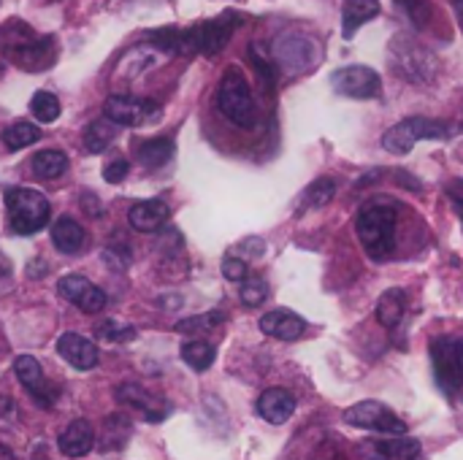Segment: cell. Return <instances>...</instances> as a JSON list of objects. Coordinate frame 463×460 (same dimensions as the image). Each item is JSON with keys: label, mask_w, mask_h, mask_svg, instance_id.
<instances>
[{"label": "cell", "mask_w": 463, "mask_h": 460, "mask_svg": "<svg viewBox=\"0 0 463 460\" xmlns=\"http://www.w3.org/2000/svg\"><path fill=\"white\" fill-rule=\"evenodd\" d=\"M342 420L353 428H364V431H377V434H385V437H402L407 434V423L393 415L385 404L380 401H361V404H353L350 409H345Z\"/></svg>", "instance_id": "9"}, {"label": "cell", "mask_w": 463, "mask_h": 460, "mask_svg": "<svg viewBox=\"0 0 463 460\" xmlns=\"http://www.w3.org/2000/svg\"><path fill=\"white\" fill-rule=\"evenodd\" d=\"M374 16H380V0H345V5H342V35L350 41Z\"/></svg>", "instance_id": "23"}, {"label": "cell", "mask_w": 463, "mask_h": 460, "mask_svg": "<svg viewBox=\"0 0 463 460\" xmlns=\"http://www.w3.org/2000/svg\"><path fill=\"white\" fill-rule=\"evenodd\" d=\"M103 260H106L114 271H125V268L130 266V252H128V249H119V252L103 249Z\"/></svg>", "instance_id": "40"}, {"label": "cell", "mask_w": 463, "mask_h": 460, "mask_svg": "<svg viewBox=\"0 0 463 460\" xmlns=\"http://www.w3.org/2000/svg\"><path fill=\"white\" fill-rule=\"evenodd\" d=\"M79 203H81V209H84L90 217H100V214H103V206L98 203V198H95L92 192H81V201H79Z\"/></svg>", "instance_id": "41"}, {"label": "cell", "mask_w": 463, "mask_h": 460, "mask_svg": "<svg viewBox=\"0 0 463 460\" xmlns=\"http://www.w3.org/2000/svg\"><path fill=\"white\" fill-rule=\"evenodd\" d=\"M60 445V453L65 458L79 460L84 458L92 447H95V428L90 420H73L57 439Z\"/></svg>", "instance_id": "21"}, {"label": "cell", "mask_w": 463, "mask_h": 460, "mask_svg": "<svg viewBox=\"0 0 463 460\" xmlns=\"http://www.w3.org/2000/svg\"><path fill=\"white\" fill-rule=\"evenodd\" d=\"M30 165H33V174L41 176V179H60L68 171L71 160L60 149H41L38 155H33Z\"/></svg>", "instance_id": "26"}, {"label": "cell", "mask_w": 463, "mask_h": 460, "mask_svg": "<svg viewBox=\"0 0 463 460\" xmlns=\"http://www.w3.org/2000/svg\"><path fill=\"white\" fill-rule=\"evenodd\" d=\"M364 455L369 460H418L420 458V442L393 437V439H372L364 442Z\"/></svg>", "instance_id": "17"}, {"label": "cell", "mask_w": 463, "mask_h": 460, "mask_svg": "<svg viewBox=\"0 0 463 460\" xmlns=\"http://www.w3.org/2000/svg\"><path fill=\"white\" fill-rule=\"evenodd\" d=\"M260 331L271 339H279V342H296L304 336L307 331V323L304 317H298L296 312H288V309H274L269 314L260 317Z\"/></svg>", "instance_id": "20"}, {"label": "cell", "mask_w": 463, "mask_h": 460, "mask_svg": "<svg viewBox=\"0 0 463 460\" xmlns=\"http://www.w3.org/2000/svg\"><path fill=\"white\" fill-rule=\"evenodd\" d=\"M130 439V420L125 415H109L103 420V434H100V450H122L125 442Z\"/></svg>", "instance_id": "27"}, {"label": "cell", "mask_w": 463, "mask_h": 460, "mask_svg": "<svg viewBox=\"0 0 463 460\" xmlns=\"http://www.w3.org/2000/svg\"><path fill=\"white\" fill-rule=\"evenodd\" d=\"M128 171H130V163L122 160V157H117V160H111V163L103 168V179H106L109 184H119V182L128 176Z\"/></svg>", "instance_id": "39"}, {"label": "cell", "mask_w": 463, "mask_h": 460, "mask_svg": "<svg viewBox=\"0 0 463 460\" xmlns=\"http://www.w3.org/2000/svg\"><path fill=\"white\" fill-rule=\"evenodd\" d=\"M14 374H16V380L22 382V388L38 401V407H43V409H52V407H54V401H57V388H54L52 382H46L43 369H41V363H38L33 355H19V358L14 361Z\"/></svg>", "instance_id": "14"}, {"label": "cell", "mask_w": 463, "mask_h": 460, "mask_svg": "<svg viewBox=\"0 0 463 460\" xmlns=\"http://www.w3.org/2000/svg\"><path fill=\"white\" fill-rule=\"evenodd\" d=\"M52 3H54V0H52Z\"/></svg>", "instance_id": "48"}, {"label": "cell", "mask_w": 463, "mask_h": 460, "mask_svg": "<svg viewBox=\"0 0 463 460\" xmlns=\"http://www.w3.org/2000/svg\"><path fill=\"white\" fill-rule=\"evenodd\" d=\"M214 358H217V350H214L209 342H203V339H193V342H184V344H182V361H184L193 371H206V369H212Z\"/></svg>", "instance_id": "29"}, {"label": "cell", "mask_w": 463, "mask_h": 460, "mask_svg": "<svg viewBox=\"0 0 463 460\" xmlns=\"http://www.w3.org/2000/svg\"><path fill=\"white\" fill-rule=\"evenodd\" d=\"M117 399H119L122 404H130V407L141 409L144 418L152 420V423H157V420H163V418L168 415V404H165L160 396H155V393H149L146 388H141L138 382H125V385H119V388H117Z\"/></svg>", "instance_id": "16"}, {"label": "cell", "mask_w": 463, "mask_h": 460, "mask_svg": "<svg viewBox=\"0 0 463 460\" xmlns=\"http://www.w3.org/2000/svg\"><path fill=\"white\" fill-rule=\"evenodd\" d=\"M239 27V16L233 14H225L220 19H212V22H201V24H193V27H163V30H152L146 38L152 41L155 49L160 52H168V54H206V57H214L225 49V43L231 41L233 30Z\"/></svg>", "instance_id": "1"}, {"label": "cell", "mask_w": 463, "mask_h": 460, "mask_svg": "<svg viewBox=\"0 0 463 460\" xmlns=\"http://www.w3.org/2000/svg\"><path fill=\"white\" fill-rule=\"evenodd\" d=\"M95 333L103 339V342H114V344H122V342H133L136 339V328L133 325H122L117 320H106L95 328Z\"/></svg>", "instance_id": "35"}, {"label": "cell", "mask_w": 463, "mask_h": 460, "mask_svg": "<svg viewBox=\"0 0 463 460\" xmlns=\"http://www.w3.org/2000/svg\"><path fill=\"white\" fill-rule=\"evenodd\" d=\"M160 106L149 98L136 95H111L103 103V117L117 122L119 127H141L152 119H157Z\"/></svg>", "instance_id": "11"}, {"label": "cell", "mask_w": 463, "mask_h": 460, "mask_svg": "<svg viewBox=\"0 0 463 460\" xmlns=\"http://www.w3.org/2000/svg\"><path fill=\"white\" fill-rule=\"evenodd\" d=\"M271 57L285 76H301L320 62V46L301 30H285L271 46Z\"/></svg>", "instance_id": "7"}, {"label": "cell", "mask_w": 463, "mask_h": 460, "mask_svg": "<svg viewBox=\"0 0 463 460\" xmlns=\"http://www.w3.org/2000/svg\"><path fill=\"white\" fill-rule=\"evenodd\" d=\"M434 371L439 380V388L445 393L463 390V342L461 339H437L431 344Z\"/></svg>", "instance_id": "10"}, {"label": "cell", "mask_w": 463, "mask_h": 460, "mask_svg": "<svg viewBox=\"0 0 463 460\" xmlns=\"http://www.w3.org/2000/svg\"><path fill=\"white\" fill-rule=\"evenodd\" d=\"M336 195V182L331 176H317L304 192V209H320Z\"/></svg>", "instance_id": "31"}, {"label": "cell", "mask_w": 463, "mask_h": 460, "mask_svg": "<svg viewBox=\"0 0 463 460\" xmlns=\"http://www.w3.org/2000/svg\"><path fill=\"white\" fill-rule=\"evenodd\" d=\"M54 41L52 38H41L35 35L24 22H8L0 30V49L3 54L16 62L19 68L35 73V70H46L54 62Z\"/></svg>", "instance_id": "2"}, {"label": "cell", "mask_w": 463, "mask_h": 460, "mask_svg": "<svg viewBox=\"0 0 463 460\" xmlns=\"http://www.w3.org/2000/svg\"><path fill=\"white\" fill-rule=\"evenodd\" d=\"M453 11H456V19H458V27L463 33V0H453Z\"/></svg>", "instance_id": "44"}, {"label": "cell", "mask_w": 463, "mask_h": 460, "mask_svg": "<svg viewBox=\"0 0 463 460\" xmlns=\"http://www.w3.org/2000/svg\"><path fill=\"white\" fill-rule=\"evenodd\" d=\"M266 298H269V285H266V279H260V277H247L244 285H241V301H244L247 306H260Z\"/></svg>", "instance_id": "36"}, {"label": "cell", "mask_w": 463, "mask_h": 460, "mask_svg": "<svg viewBox=\"0 0 463 460\" xmlns=\"http://www.w3.org/2000/svg\"><path fill=\"white\" fill-rule=\"evenodd\" d=\"M117 122H111L109 117H100V119H92L84 133H81V144L90 155H100L106 152L114 141H117Z\"/></svg>", "instance_id": "25"}, {"label": "cell", "mask_w": 463, "mask_h": 460, "mask_svg": "<svg viewBox=\"0 0 463 460\" xmlns=\"http://www.w3.org/2000/svg\"><path fill=\"white\" fill-rule=\"evenodd\" d=\"M174 141L171 138H149L138 146V160L146 168H160L174 157Z\"/></svg>", "instance_id": "28"}, {"label": "cell", "mask_w": 463, "mask_h": 460, "mask_svg": "<svg viewBox=\"0 0 463 460\" xmlns=\"http://www.w3.org/2000/svg\"><path fill=\"white\" fill-rule=\"evenodd\" d=\"M3 412H11V399H0V415Z\"/></svg>", "instance_id": "47"}, {"label": "cell", "mask_w": 463, "mask_h": 460, "mask_svg": "<svg viewBox=\"0 0 463 460\" xmlns=\"http://www.w3.org/2000/svg\"><path fill=\"white\" fill-rule=\"evenodd\" d=\"M361 247L372 260H385L393 255L396 247V209L388 203H372L358 211L355 220Z\"/></svg>", "instance_id": "4"}, {"label": "cell", "mask_w": 463, "mask_h": 460, "mask_svg": "<svg viewBox=\"0 0 463 460\" xmlns=\"http://www.w3.org/2000/svg\"><path fill=\"white\" fill-rule=\"evenodd\" d=\"M453 203H456V209H458V214H461V222H463V195H456V192H453Z\"/></svg>", "instance_id": "45"}, {"label": "cell", "mask_w": 463, "mask_h": 460, "mask_svg": "<svg viewBox=\"0 0 463 460\" xmlns=\"http://www.w3.org/2000/svg\"><path fill=\"white\" fill-rule=\"evenodd\" d=\"M407 304H410L407 290H402V287L385 290L380 296V301H377V320H380V325L383 328H396L404 320V314H407Z\"/></svg>", "instance_id": "24"}, {"label": "cell", "mask_w": 463, "mask_h": 460, "mask_svg": "<svg viewBox=\"0 0 463 460\" xmlns=\"http://www.w3.org/2000/svg\"><path fill=\"white\" fill-rule=\"evenodd\" d=\"M388 60H391L393 73L412 81V84H434L439 76V68H442L437 54L407 33H399L391 41Z\"/></svg>", "instance_id": "3"}, {"label": "cell", "mask_w": 463, "mask_h": 460, "mask_svg": "<svg viewBox=\"0 0 463 460\" xmlns=\"http://www.w3.org/2000/svg\"><path fill=\"white\" fill-rule=\"evenodd\" d=\"M241 252H250V255H263V241L260 239H247L241 244Z\"/></svg>", "instance_id": "42"}, {"label": "cell", "mask_w": 463, "mask_h": 460, "mask_svg": "<svg viewBox=\"0 0 463 460\" xmlns=\"http://www.w3.org/2000/svg\"><path fill=\"white\" fill-rule=\"evenodd\" d=\"M222 277L231 282H244L247 279V263L241 258H225L222 260Z\"/></svg>", "instance_id": "38"}, {"label": "cell", "mask_w": 463, "mask_h": 460, "mask_svg": "<svg viewBox=\"0 0 463 460\" xmlns=\"http://www.w3.org/2000/svg\"><path fill=\"white\" fill-rule=\"evenodd\" d=\"M296 412V399L285 390V388H269L260 399H258V415L271 423V426H282L293 418Z\"/></svg>", "instance_id": "22"}, {"label": "cell", "mask_w": 463, "mask_h": 460, "mask_svg": "<svg viewBox=\"0 0 463 460\" xmlns=\"http://www.w3.org/2000/svg\"><path fill=\"white\" fill-rule=\"evenodd\" d=\"M450 136V125L442 122V119H429V117H407L402 119L399 125H393L385 138H383V146L391 152V155H407L412 152V146L418 141H429V138H448Z\"/></svg>", "instance_id": "8"}, {"label": "cell", "mask_w": 463, "mask_h": 460, "mask_svg": "<svg viewBox=\"0 0 463 460\" xmlns=\"http://www.w3.org/2000/svg\"><path fill=\"white\" fill-rule=\"evenodd\" d=\"M225 323V314L222 312H206V314H195V317H187V320H179L176 323V333H190V336H198V333H209L214 331L217 325Z\"/></svg>", "instance_id": "32"}, {"label": "cell", "mask_w": 463, "mask_h": 460, "mask_svg": "<svg viewBox=\"0 0 463 460\" xmlns=\"http://www.w3.org/2000/svg\"><path fill=\"white\" fill-rule=\"evenodd\" d=\"M57 293L65 298V301H71L79 312H84V314H98V312H103L106 309V293L98 287V285H92L90 279H84V277H79V274H68V277H62L60 282H57Z\"/></svg>", "instance_id": "13"}, {"label": "cell", "mask_w": 463, "mask_h": 460, "mask_svg": "<svg viewBox=\"0 0 463 460\" xmlns=\"http://www.w3.org/2000/svg\"><path fill=\"white\" fill-rule=\"evenodd\" d=\"M30 111H33V117H35L41 125H52V122H57V117H60V100H57V95H52V92H35V95L30 98Z\"/></svg>", "instance_id": "33"}, {"label": "cell", "mask_w": 463, "mask_h": 460, "mask_svg": "<svg viewBox=\"0 0 463 460\" xmlns=\"http://www.w3.org/2000/svg\"><path fill=\"white\" fill-rule=\"evenodd\" d=\"M171 220V206L160 198H149V201H141L130 209L128 214V222L133 230L138 233H155L160 230L165 222Z\"/></svg>", "instance_id": "19"}, {"label": "cell", "mask_w": 463, "mask_h": 460, "mask_svg": "<svg viewBox=\"0 0 463 460\" xmlns=\"http://www.w3.org/2000/svg\"><path fill=\"white\" fill-rule=\"evenodd\" d=\"M38 138H41V127H38V125H33V122H24V119H19V122L8 125V127L3 130V144H5L8 149H14V152L33 146Z\"/></svg>", "instance_id": "30"}, {"label": "cell", "mask_w": 463, "mask_h": 460, "mask_svg": "<svg viewBox=\"0 0 463 460\" xmlns=\"http://www.w3.org/2000/svg\"><path fill=\"white\" fill-rule=\"evenodd\" d=\"M217 108L236 127H255L258 119H260V111H258L255 95H252V89L247 84V76L236 65H231L222 73V79H220V87H217Z\"/></svg>", "instance_id": "5"}, {"label": "cell", "mask_w": 463, "mask_h": 460, "mask_svg": "<svg viewBox=\"0 0 463 460\" xmlns=\"http://www.w3.org/2000/svg\"><path fill=\"white\" fill-rule=\"evenodd\" d=\"M0 460H16V458H14V453H11L8 447H3V445H0Z\"/></svg>", "instance_id": "46"}, {"label": "cell", "mask_w": 463, "mask_h": 460, "mask_svg": "<svg viewBox=\"0 0 463 460\" xmlns=\"http://www.w3.org/2000/svg\"><path fill=\"white\" fill-rule=\"evenodd\" d=\"M30 277H43L46 274V260H33V266L27 268Z\"/></svg>", "instance_id": "43"}, {"label": "cell", "mask_w": 463, "mask_h": 460, "mask_svg": "<svg viewBox=\"0 0 463 460\" xmlns=\"http://www.w3.org/2000/svg\"><path fill=\"white\" fill-rule=\"evenodd\" d=\"M57 352H60V358L65 361V363H71L73 369H79V371H90V369H95L98 366V347L90 342V339H84V336H79V333H62L60 339H57Z\"/></svg>", "instance_id": "15"}, {"label": "cell", "mask_w": 463, "mask_h": 460, "mask_svg": "<svg viewBox=\"0 0 463 460\" xmlns=\"http://www.w3.org/2000/svg\"><path fill=\"white\" fill-rule=\"evenodd\" d=\"M331 87L339 95L355 98V100H372L383 95V79L369 65H345L331 76Z\"/></svg>", "instance_id": "12"}, {"label": "cell", "mask_w": 463, "mask_h": 460, "mask_svg": "<svg viewBox=\"0 0 463 460\" xmlns=\"http://www.w3.org/2000/svg\"><path fill=\"white\" fill-rule=\"evenodd\" d=\"M396 5L404 8V14L418 24V27H426L429 19H431V8H429V0H396Z\"/></svg>", "instance_id": "37"}, {"label": "cell", "mask_w": 463, "mask_h": 460, "mask_svg": "<svg viewBox=\"0 0 463 460\" xmlns=\"http://www.w3.org/2000/svg\"><path fill=\"white\" fill-rule=\"evenodd\" d=\"M5 209H8V228L19 236H33L41 228L49 225V198L33 187H14L5 192Z\"/></svg>", "instance_id": "6"}, {"label": "cell", "mask_w": 463, "mask_h": 460, "mask_svg": "<svg viewBox=\"0 0 463 460\" xmlns=\"http://www.w3.org/2000/svg\"><path fill=\"white\" fill-rule=\"evenodd\" d=\"M52 244L62 255H81L90 247V233L73 217H60L52 225Z\"/></svg>", "instance_id": "18"}, {"label": "cell", "mask_w": 463, "mask_h": 460, "mask_svg": "<svg viewBox=\"0 0 463 460\" xmlns=\"http://www.w3.org/2000/svg\"><path fill=\"white\" fill-rule=\"evenodd\" d=\"M250 60H252V65H255L260 81H263L266 87H274V79H277V70H279L277 62H274V57H269V52H263V49L255 43L252 52H250Z\"/></svg>", "instance_id": "34"}]
</instances>
